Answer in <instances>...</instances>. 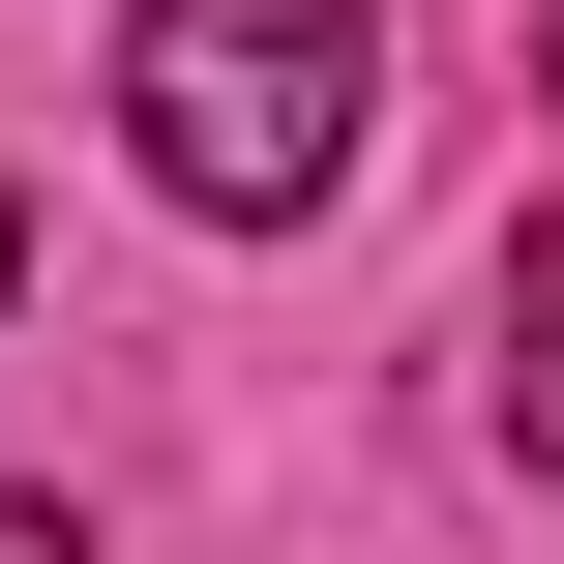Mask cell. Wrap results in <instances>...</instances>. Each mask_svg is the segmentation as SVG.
<instances>
[{
  "label": "cell",
  "instance_id": "cell-1",
  "mask_svg": "<svg viewBox=\"0 0 564 564\" xmlns=\"http://www.w3.org/2000/svg\"><path fill=\"white\" fill-rule=\"evenodd\" d=\"M119 119H149V208L208 238H297L387 119V0H149L119 30Z\"/></svg>",
  "mask_w": 564,
  "mask_h": 564
},
{
  "label": "cell",
  "instance_id": "cell-2",
  "mask_svg": "<svg viewBox=\"0 0 564 564\" xmlns=\"http://www.w3.org/2000/svg\"><path fill=\"white\" fill-rule=\"evenodd\" d=\"M476 416H506V476H564V208L506 238V297H476Z\"/></svg>",
  "mask_w": 564,
  "mask_h": 564
},
{
  "label": "cell",
  "instance_id": "cell-5",
  "mask_svg": "<svg viewBox=\"0 0 564 564\" xmlns=\"http://www.w3.org/2000/svg\"><path fill=\"white\" fill-rule=\"evenodd\" d=\"M535 89H564V0H535Z\"/></svg>",
  "mask_w": 564,
  "mask_h": 564
},
{
  "label": "cell",
  "instance_id": "cell-3",
  "mask_svg": "<svg viewBox=\"0 0 564 564\" xmlns=\"http://www.w3.org/2000/svg\"><path fill=\"white\" fill-rule=\"evenodd\" d=\"M0 564H89V535H59V506H0Z\"/></svg>",
  "mask_w": 564,
  "mask_h": 564
},
{
  "label": "cell",
  "instance_id": "cell-4",
  "mask_svg": "<svg viewBox=\"0 0 564 564\" xmlns=\"http://www.w3.org/2000/svg\"><path fill=\"white\" fill-rule=\"evenodd\" d=\"M0 297H30V208H0Z\"/></svg>",
  "mask_w": 564,
  "mask_h": 564
}]
</instances>
